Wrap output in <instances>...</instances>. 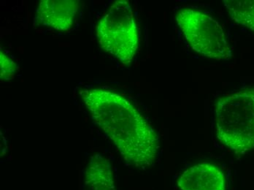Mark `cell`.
<instances>
[{
    "instance_id": "4",
    "label": "cell",
    "mask_w": 254,
    "mask_h": 190,
    "mask_svg": "<svg viewBox=\"0 0 254 190\" xmlns=\"http://www.w3.org/2000/svg\"><path fill=\"white\" fill-rule=\"evenodd\" d=\"M176 22L191 49L204 57L227 60L232 57L224 29L208 14L192 8L176 13Z\"/></svg>"
},
{
    "instance_id": "6",
    "label": "cell",
    "mask_w": 254,
    "mask_h": 190,
    "mask_svg": "<svg viewBox=\"0 0 254 190\" xmlns=\"http://www.w3.org/2000/svg\"><path fill=\"white\" fill-rule=\"evenodd\" d=\"M181 190H226L224 172L212 163H199L184 171L178 179Z\"/></svg>"
},
{
    "instance_id": "3",
    "label": "cell",
    "mask_w": 254,
    "mask_h": 190,
    "mask_svg": "<svg viewBox=\"0 0 254 190\" xmlns=\"http://www.w3.org/2000/svg\"><path fill=\"white\" fill-rule=\"evenodd\" d=\"M97 37L104 51L123 64H129L139 46L138 30L128 1L111 4L97 26Z\"/></svg>"
},
{
    "instance_id": "1",
    "label": "cell",
    "mask_w": 254,
    "mask_h": 190,
    "mask_svg": "<svg viewBox=\"0 0 254 190\" xmlns=\"http://www.w3.org/2000/svg\"><path fill=\"white\" fill-rule=\"evenodd\" d=\"M80 95L94 123L112 140L126 163L140 168L155 163L159 135L127 99L100 89H83Z\"/></svg>"
},
{
    "instance_id": "5",
    "label": "cell",
    "mask_w": 254,
    "mask_h": 190,
    "mask_svg": "<svg viewBox=\"0 0 254 190\" xmlns=\"http://www.w3.org/2000/svg\"><path fill=\"white\" fill-rule=\"evenodd\" d=\"M77 0H42L35 14V21L60 31H68L79 10Z\"/></svg>"
},
{
    "instance_id": "2",
    "label": "cell",
    "mask_w": 254,
    "mask_h": 190,
    "mask_svg": "<svg viewBox=\"0 0 254 190\" xmlns=\"http://www.w3.org/2000/svg\"><path fill=\"white\" fill-rule=\"evenodd\" d=\"M216 137L235 154L254 150V88L222 96L215 105Z\"/></svg>"
},
{
    "instance_id": "9",
    "label": "cell",
    "mask_w": 254,
    "mask_h": 190,
    "mask_svg": "<svg viewBox=\"0 0 254 190\" xmlns=\"http://www.w3.org/2000/svg\"><path fill=\"white\" fill-rule=\"evenodd\" d=\"M18 66L15 62L2 51L0 52V77L2 81H10L13 79Z\"/></svg>"
},
{
    "instance_id": "8",
    "label": "cell",
    "mask_w": 254,
    "mask_h": 190,
    "mask_svg": "<svg viewBox=\"0 0 254 190\" xmlns=\"http://www.w3.org/2000/svg\"><path fill=\"white\" fill-rule=\"evenodd\" d=\"M231 18L254 33V0H224Z\"/></svg>"
},
{
    "instance_id": "7",
    "label": "cell",
    "mask_w": 254,
    "mask_h": 190,
    "mask_svg": "<svg viewBox=\"0 0 254 190\" xmlns=\"http://www.w3.org/2000/svg\"><path fill=\"white\" fill-rule=\"evenodd\" d=\"M82 190H117L109 160L101 154L91 156L83 174Z\"/></svg>"
}]
</instances>
